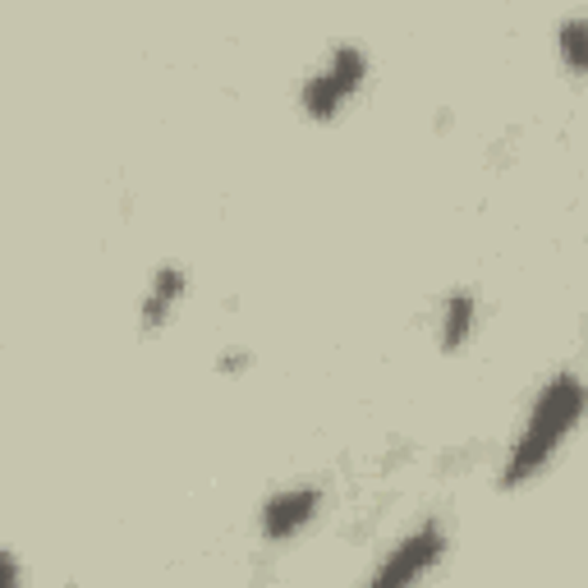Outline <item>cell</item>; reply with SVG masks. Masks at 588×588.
<instances>
[{
    "label": "cell",
    "instance_id": "obj_6",
    "mask_svg": "<svg viewBox=\"0 0 588 588\" xmlns=\"http://www.w3.org/2000/svg\"><path fill=\"white\" fill-rule=\"evenodd\" d=\"M474 327H478V299H474L470 290L446 295V303H442V322H437L442 350H460L464 340L474 336Z\"/></svg>",
    "mask_w": 588,
    "mask_h": 588
},
{
    "label": "cell",
    "instance_id": "obj_8",
    "mask_svg": "<svg viewBox=\"0 0 588 588\" xmlns=\"http://www.w3.org/2000/svg\"><path fill=\"white\" fill-rule=\"evenodd\" d=\"M244 363H249V354H244V350H235V354H221V359H216V368H221V373H244Z\"/></svg>",
    "mask_w": 588,
    "mask_h": 588
},
{
    "label": "cell",
    "instance_id": "obj_1",
    "mask_svg": "<svg viewBox=\"0 0 588 588\" xmlns=\"http://www.w3.org/2000/svg\"><path fill=\"white\" fill-rule=\"evenodd\" d=\"M588 410V386L575 373H556L529 405L519 437L510 442V455L502 464V487H524L534 474H543V464L561 451V442L579 427Z\"/></svg>",
    "mask_w": 588,
    "mask_h": 588
},
{
    "label": "cell",
    "instance_id": "obj_3",
    "mask_svg": "<svg viewBox=\"0 0 588 588\" xmlns=\"http://www.w3.org/2000/svg\"><path fill=\"white\" fill-rule=\"evenodd\" d=\"M442 551H446V534L437 529V524H423L419 534L400 538L386 551V561L378 566L373 584H414V579H423L432 566L442 561Z\"/></svg>",
    "mask_w": 588,
    "mask_h": 588
},
{
    "label": "cell",
    "instance_id": "obj_7",
    "mask_svg": "<svg viewBox=\"0 0 588 588\" xmlns=\"http://www.w3.org/2000/svg\"><path fill=\"white\" fill-rule=\"evenodd\" d=\"M556 51H561L566 70L588 74V19H566L556 28Z\"/></svg>",
    "mask_w": 588,
    "mask_h": 588
},
{
    "label": "cell",
    "instance_id": "obj_4",
    "mask_svg": "<svg viewBox=\"0 0 588 588\" xmlns=\"http://www.w3.org/2000/svg\"><path fill=\"white\" fill-rule=\"evenodd\" d=\"M318 506H322V492H318V487H303V483H299V487L276 492V497L262 506V515H258L262 538H267V543H290L295 534H303L308 524H313Z\"/></svg>",
    "mask_w": 588,
    "mask_h": 588
},
{
    "label": "cell",
    "instance_id": "obj_2",
    "mask_svg": "<svg viewBox=\"0 0 588 588\" xmlns=\"http://www.w3.org/2000/svg\"><path fill=\"white\" fill-rule=\"evenodd\" d=\"M363 83H368V55L359 47H336L327 65L318 74H308L299 102L313 120H336L340 106H345L350 97H359Z\"/></svg>",
    "mask_w": 588,
    "mask_h": 588
},
{
    "label": "cell",
    "instance_id": "obj_5",
    "mask_svg": "<svg viewBox=\"0 0 588 588\" xmlns=\"http://www.w3.org/2000/svg\"><path fill=\"white\" fill-rule=\"evenodd\" d=\"M184 295H189V271L184 267H162L157 276H152V286L143 295V313H138L143 336H157L171 322L175 303H184Z\"/></svg>",
    "mask_w": 588,
    "mask_h": 588
}]
</instances>
